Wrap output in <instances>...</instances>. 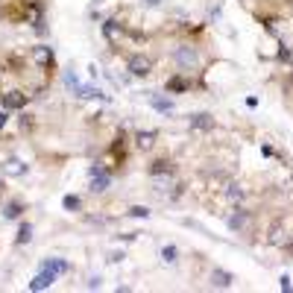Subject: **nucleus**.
<instances>
[{
	"mask_svg": "<svg viewBox=\"0 0 293 293\" xmlns=\"http://www.w3.org/2000/svg\"><path fill=\"white\" fill-rule=\"evenodd\" d=\"M129 73L132 76H150L153 73V59L150 56H144V53H135V56H129Z\"/></svg>",
	"mask_w": 293,
	"mask_h": 293,
	"instance_id": "nucleus-1",
	"label": "nucleus"
},
{
	"mask_svg": "<svg viewBox=\"0 0 293 293\" xmlns=\"http://www.w3.org/2000/svg\"><path fill=\"white\" fill-rule=\"evenodd\" d=\"M29 56H32V62L41 68V70H53V47H44V44H38V47H32L29 50Z\"/></svg>",
	"mask_w": 293,
	"mask_h": 293,
	"instance_id": "nucleus-2",
	"label": "nucleus"
},
{
	"mask_svg": "<svg viewBox=\"0 0 293 293\" xmlns=\"http://www.w3.org/2000/svg\"><path fill=\"white\" fill-rule=\"evenodd\" d=\"M173 62H176V65H182L185 70H194V68H197V62H200V56H197V50H194V47H176V50H173Z\"/></svg>",
	"mask_w": 293,
	"mask_h": 293,
	"instance_id": "nucleus-3",
	"label": "nucleus"
},
{
	"mask_svg": "<svg viewBox=\"0 0 293 293\" xmlns=\"http://www.w3.org/2000/svg\"><path fill=\"white\" fill-rule=\"evenodd\" d=\"M26 100H29V97H26L23 91H6V94L0 97V103H3V109H6V112H18V109H23V106H26Z\"/></svg>",
	"mask_w": 293,
	"mask_h": 293,
	"instance_id": "nucleus-4",
	"label": "nucleus"
},
{
	"mask_svg": "<svg viewBox=\"0 0 293 293\" xmlns=\"http://www.w3.org/2000/svg\"><path fill=\"white\" fill-rule=\"evenodd\" d=\"M147 170H150V176H173V173H176V164H173L170 158H156Z\"/></svg>",
	"mask_w": 293,
	"mask_h": 293,
	"instance_id": "nucleus-5",
	"label": "nucleus"
},
{
	"mask_svg": "<svg viewBox=\"0 0 293 293\" xmlns=\"http://www.w3.org/2000/svg\"><path fill=\"white\" fill-rule=\"evenodd\" d=\"M191 129H197V132H211V129H214V117H211L208 112L191 114Z\"/></svg>",
	"mask_w": 293,
	"mask_h": 293,
	"instance_id": "nucleus-6",
	"label": "nucleus"
},
{
	"mask_svg": "<svg viewBox=\"0 0 293 293\" xmlns=\"http://www.w3.org/2000/svg\"><path fill=\"white\" fill-rule=\"evenodd\" d=\"M249 226V211L247 208H235V214L229 217V229L232 232H244Z\"/></svg>",
	"mask_w": 293,
	"mask_h": 293,
	"instance_id": "nucleus-7",
	"label": "nucleus"
},
{
	"mask_svg": "<svg viewBox=\"0 0 293 293\" xmlns=\"http://www.w3.org/2000/svg\"><path fill=\"white\" fill-rule=\"evenodd\" d=\"M191 85H194V82H191L188 76H182V73H176V76L167 79V91H170V94H185Z\"/></svg>",
	"mask_w": 293,
	"mask_h": 293,
	"instance_id": "nucleus-8",
	"label": "nucleus"
},
{
	"mask_svg": "<svg viewBox=\"0 0 293 293\" xmlns=\"http://www.w3.org/2000/svg\"><path fill=\"white\" fill-rule=\"evenodd\" d=\"M53 282H56V273L41 267V276H35V279L29 282V291H44V288H50Z\"/></svg>",
	"mask_w": 293,
	"mask_h": 293,
	"instance_id": "nucleus-9",
	"label": "nucleus"
},
{
	"mask_svg": "<svg viewBox=\"0 0 293 293\" xmlns=\"http://www.w3.org/2000/svg\"><path fill=\"white\" fill-rule=\"evenodd\" d=\"M123 32H126V26H123L120 21H106V23H103V35H106L109 41H117V38H123Z\"/></svg>",
	"mask_w": 293,
	"mask_h": 293,
	"instance_id": "nucleus-10",
	"label": "nucleus"
},
{
	"mask_svg": "<svg viewBox=\"0 0 293 293\" xmlns=\"http://www.w3.org/2000/svg\"><path fill=\"white\" fill-rule=\"evenodd\" d=\"M109 153H112L117 161H123V158H126V135H123V132H117V138L112 141V150H109Z\"/></svg>",
	"mask_w": 293,
	"mask_h": 293,
	"instance_id": "nucleus-11",
	"label": "nucleus"
},
{
	"mask_svg": "<svg viewBox=\"0 0 293 293\" xmlns=\"http://www.w3.org/2000/svg\"><path fill=\"white\" fill-rule=\"evenodd\" d=\"M106 188H109V173H106V170L94 173V176H91V191H94V194H103Z\"/></svg>",
	"mask_w": 293,
	"mask_h": 293,
	"instance_id": "nucleus-12",
	"label": "nucleus"
},
{
	"mask_svg": "<svg viewBox=\"0 0 293 293\" xmlns=\"http://www.w3.org/2000/svg\"><path fill=\"white\" fill-rule=\"evenodd\" d=\"M270 244H276V247H282L285 244V226H282V220H276L273 226H270V238H267Z\"/></svg>",
	"mask_w": 293,
	"mask_h": 293,
	"instance_id": "nucleus-13",
	"label": "nucleus"
},
{
	"mask_svg": "<svg viewBox=\"0 0 293 293\" xmlns=\"http://www.w3.org/2000/svg\"><path fill=\"white\" fill-rule=\"evenodd\" d=\"M135 144H138V150H150L153 144H156V132L150 129V132H138L135 135Z\"/></svg>",
	"mask_w": 293,
	"mask_h": 293,
	"instance_id": "nucleus-14",
	"label": "nucleus"
},
{
	"mask_svg": "<svg viewBox=\"0 0 293 293\" xmlns=\"http://www.w3.org/2000/svg\"><path fill=\"white\" fill-rule=\"evenodd\" d=\"M21 211H23V203H18V200H12V203H6V205H3V217H6V220L21 217Z\"/></svg>",
	"mask_w": 293,
	"mask_h": 293,
	"instance_id": "nucleus-15",
	"label": "nucleus"
},
{
	"mask_svg": "<svg viewBox=\"0 0 293 293\" xmlns=\"http://www.w3.org/2000/svg\"><path fill=\"white\" fill-rule=\"evenodd\" d=\"M41 267H44V270H53L56 276H59V273H68V270H70V264H68V261H62V258H50V261H44Z\"/></svg>",
	"mask_w": 293,
	"mask_h": 293,
	"instance_id": "nucleus-16",
	"label": "nucleus"
},
{
	"mask_svg": "<svg viewBox=\"0 0 293 293\" xmlns=\"http://www.w3.org/2000/svg\"><path fill=\"white\" fill-rule=\"evenodd\" d=\"M150 103H153V109H158L161 114H170V112H173V103H170V100H164V97H158V94H153V97H150Z\"/></svg>",
	"mask_w": 293,
	"mask_h": 293,
	"instance_id": "nucleus-17",
	"label": "nucleus"
},
{
	"mask_svg": "<svg viewBox=\"0 0 293 293\" xmlns=\"http://www.w3.org/2000/svg\"><path fill=\"white\" fill-rule=\"evenodd\" d=\"M3 170H6L9 176H23V173H26V167H23L18 158H9V161H3Z\"/></svg>",
	"mask_w": 293,
	"mask_h": 293,
	"instance_id": "nucleus-18",
	"label": "nucleus"
},
{
	"mask_svg": "<svg viewBox=\"0 0 293 293\" xmlns=\"http://www.w3.org/2000/svg\"><path fill=\"white\" fill-rule=\"evenodd\" d=\"M229 285H232V273L214 270V288H229Z\"/></svg>",
	"mask_w": 293,
	"mask_h": 293,
	"instance_id": "nucleus-19",
	"label": "nucleus"
},
{
	"mask_svg": "<svg viewBox=\"0 0 293 293\" xmlns=\"http://www.w3.org/2000/svg\"><path fill=\"white\" fill-rule=\"evenodd\" d=\"M62 205H65V211H79V208H82V200L73 197V194H68V197L62 200Z\"/></svg>",
	"mask_w": 293,
	"mask_h": 293,
	"instance_id": "nucleus-20",
	"label": "nucleus"
},
{
	"mask_svg": "<svg viewBox=\"0 0 293 293\" xmlns=\"http://www.w3.org/2000/svg\"><path fill=\"white\" fill-rule=\"evenodd\" d=\"M29 238H32V226L23 223V226L18 229V235H15V244H29Z\"/></svg>",
	"mask_w": 293,
	"mask_h": 293,
	"instance_id": "nucleus-21",
	"label": "nucleus"
},
{
	"mask_svg": "<svg viewBox=\"0 0 293 293\" xmlns=\"http://www.w3.org/2000/svg\"><path fill=\"white\" fill-rule=\"evenodd\" d=\"M76 94H79V97H85V100H91V97H103V94H100V91H97L94 85H82V82H79Z\"/></svg>",
	"mask_w": 293,
	"mask_h": 293,
	"instance_id": "nucleus-22",
	"label": "nucleus"
},
{
	"mask_svg": "<svg viewBox=\"0 0 293 293\" xmlns=\"http://www.w3.org/2000/svg\"><path fill=\"white\" fill-rule=\"evenodd\" d=\"M226 194H229V200H232V203H241V200H244V188H241V185H229V191H226Z\"/></svg>",
	"mask_w": 293,
	"mask_h": 293,
	"instance_id": "nucleus-23",
	"label": "nucleus"
},
{
	"mask_svg": "<svg viewBox=\"0 0 293 293\" xmlns=\"http://www.w3.org/2000/svg\"><path fill=\"white\" fill-rule=\"evenodd\" d=\"M176 255H179V249H176V247H164V249H161V258H164L167 264H173V261H176Z\"/></svg>",
	"mask_w": 293,
	"mask_h": 293,
	"instance_id": "nucleus-24",
	"label": "nucleus"
},
{
	"mask_svg": "<svg viewBox=\"0 0 293 293\" xmlns=\"http://www.w3.org/2000/svg\"><path fill=\"white\" fill-rule=\"evenodd\" d=\"M129 217H150V208H144V205H132V208H129Z\"/></svg>",
	"mask_w": 293,
	"mask_h": 293,
	"instance_id": "nucleus-25",
	"label": "nucleus"
},
{
	"mask_svg": "<svg viewBox=\"0 0 293 293\" xmlns=\"http://www.w3.org/2000/svg\"><path fill=\"white\" fill-rule=\"evenodd\" d=\"M279 62H293L291 47H282V50H279Z\"/></svg>",
	"mask_w": 293,
	"mask_h": 293,
	"instance_id": "nucleus-26",
	"label": "nucleus"
},
{
	"mask_svg": "<svg viewBox=\"0 0 293 293\" xmlns=\"http://www.w3.org/2000/svg\"><path fill=\"white\" fill-rule=\"evenodd\" d=\"M29 126H32V120H29V117L23 114V117H21V129H29Z\"/></svg>",
	"mask_w": 293,
	"mask_h": 293,
	"instance_id": "nucleus-27",
	"label": "nucleus"
},
{
	"mask_svg": "<svg viewBox=\"0 0 293 293\" xmlns=\"http://www.w3.org/2000/svg\"><path fill=\"white\" fill-rule=\"evenodd\" d=\"M6 120H9V112H6V109H3V112H0V129H3V126H6Z\"/></svg>",
	"mask_w": 293,
	"mask_h": 293,
	"instance_id": "nucleus-28",
	"label": "nucleus"
},
{
	"mask_svg": "<svg viewBox=\"0 0 293 293\" xmlns=\"http://www.w3.org/2000/svg\"><path fill=\"white\" fill-rule=\"evenodd\" d=\"M282 291H293V285H291V279H288V276L282 279Z\"/></svg>",
	"mask_w": 293,
	"mask_h": 293,
	"instance_id": "nucleus-29",
	"label": "nucleus"
},
{
	"mask_svg": "<svg viewBox=\"0 0 293 293\" xmlns=\"http://www.w3.org/2000/svg\"><path fill=\"white\" fill-rule=\"evenodd\" d=\"M147 3H150V6H158V3H161V0H147Z\"/></svg>",
	"mask_w": 293,
	"mask_h": 293,
	"instance_id": "nucleus-30",
	"label": "nucleus"
}]
</instances>
